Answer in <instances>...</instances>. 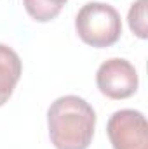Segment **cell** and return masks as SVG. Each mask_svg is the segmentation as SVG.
<instances>
[{"label":"cell","mask_w":148,"mask_h":149,"mask_svg":"<svg viewBox=\"0 0 148 149\" xmlns=\"http://www.w3.org/2000/svg\"><path fill=\"white\" fill-rule=\"evenodd\" d=\"M47 127L56 149H87L94 137L96 113L82 97L63 95L51 104Z\"/></svg>","instance_id":"obj_1"},{"label":"cell","mask_w":148,"mask_h":149,"mask_svg":"<svg viewBox=\"0 0 148 149\" xmlns=\"http://www.w3.org/2000/svg\"><path fill=\"white\" fill-rule=\"evenodd\" d=\"M75 30L80 40L91 47H110L117 43L122 35L120 14L110 3L89 2L78 10L75 17Z\"/></svg>","instance_id":"obj_2"},{"label":"cell","mask_w":148,"mask_h":149,"mask_svg":"<svg viewBox=\"0 0 148 149\" xmlns=\"http://www.w3.org/2000/svg\"><path fill=\"white\" fill-rule=\"evenodd\" d=\"M106 132L113 149H148V125L143 113L120 109L108 120Z\"/></svg>","instance_id":"obj_3"},{"label":"cell","mask_w":148,"mask_h":149,"mask_svg":"<svg viewBox=\"0 0 148 149\" xmlns=\"http://www.w3.org/2000/svg\"><path fill=\"white\" fill-rule=\"evenodd\" d=\"M96 85L103 95L108 99H127L138 90V73L136 68L120 57L105 61L96 73Z\"/></svg>","instance_id":"obj_4"},{"label":"cell","mask_w":148,"mask_h":149,"mask_svg":"<svg viewBox=\"0 0 148 149\" xmlns=\"http://www.w3.org/2000/svg\"><path fill=\"white\" fill-rule=\"evenodd\" d=\"M21 71L23 64L16 50L0 43V106H4L12 95L14 87L21 78Z\"/></svg>","instance_id":"obj_5"},{"label":"cell","mask_w":148,"mask_h":149,"mask_svg":"<svg viewBox=\"0 0 148 149\" xmlns=\"http://www.w3.org/2000/svg\"><path fill=\"white\" fill-rule=\"evenodd\" d=\"M26 12L38 23L54 19L68 0H23Z\"/></svg>","instance_id":"obj_6"},{"label":"cell","mask_w":148,"mask_h":149,"mask_svg":"<svg viewBox=\"0 0 148 149\" xmlns=\"http://www.w3.org/2000/svg\"><path fill=\"white\" fill-rule=\"evenodd\" d=\"M147 3L148 0H136L131 9H129V16H127V21H129V28L131 31L140 38L148 37V30H147Z\"/></svg>","instance_id":"obj_7"}]
</instances>
